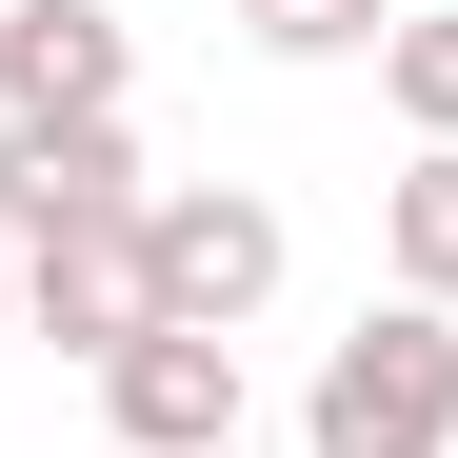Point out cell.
Masks as SVG:
<instances>
[{
    "label": "cell",
    "mask_w": 458,
    "mask_h": 458,
    "mask_svg": "<svg viewBox=\"0 0 458 458\" xmlns=\"http://www.w3.org/2000/svg\"><path fill=\"white\" fill-rule=\"evenodd\" d=\"M299 458H458V319L438 299H378L299 399Z\"/></svg>",
    "instance_id": "1"
},
{
    "label": "cell",
    "mask_w": 458,
    "mask_h": 458,
    "mask_svg": "<svg viewBox=\"0 0 458 458\" xmlns=\"http://www.w3.org/2000/svg\"><path fill=\"white\" fill-rule=\"evenodd\" d=\"M140 279H160V319L240 339L259 299H279V199L259 180H160V199H140Z\"/></svg>",
    "instance_id": "2"
},
{
    "label": "cell",
    "mask_w": 458,
    "mask_h": 458,
    "mask_svg": "<svg viewBox=\"0 0 458 458\" xmlns=\"http://www.w3.org/2000/svg\"><path fill=\"white\" fill-rule=\"evenodd\" d=\"M140 120H0V240H81V219H140Z\"/></svg>",
    "instance_id": "3"
},
{
    "label": "cell",
    "mask_w": 458,
    "mask_h": 458,
    "mask_svg": "<svg viewBox=\"0 0 458 458\" xmlns=\"http://www.w3.org/2000/svg\"><path fill=\"white\" fill-rule=\"evenodd\" d=\"M100 419H120L140 458H240V339H199V319L120 339V359H100Z\"/></svg>",
    "instance_id": "4"
},
{
    "label": "cell",
    "mask_w": 458,
    "mask_h": 458,
    "mask_svg": "<svg viewBox=\"0 0 458 458\" xmlns=\"http://www.w3.org/2000/svg\"><path fill=\"white\" fill-rule=\"evenodd\" d=\"M21 319H40V339H81V359L160 339V279H140V219H81V240H21Z\"/></svg>",
    "instance_id": "5"
},
{
    "label": "cell",
    "mask_w": 458,
    "mask_h": 458,
    "mask_svg": "<svg viewBox=\"0 0 458 458\" xmlns=\"http://www.w3.org/2000/svg\"><path fill=\"white\" fill-rule=\"evenodd\" d=\"M120 21L100 0H0V120H120Z\"/></svg>",
    "instance_id": "6"
},
{
    "label": "cell",
    "mask_w": 458,
    "mask_h": 458,
    "mask_svg": "<svg viewBox=\"0 0 458 458\" xmlns=\"http://www.w3.org/2000/svg\"><path fill=\"white\" fill-rule=\"evenodd\" d=\"M378 240H399V299H438V319H458V140H438L419 180H378Z\"/></svg>",
    "instance_id": "7"
},
{
    "label": "cell",
    "mask_w": 458,
    "mask_h": 458,
    "mask_svg": "<svg viewBox=\"0 0 458 458\" xmlns=\"http://www.w3.org/2000/svg\"><path fill=\"white\" fill-rule=\"evenodd\" d=\"M419 0H240V40L259 60H359V40H399Z\"/></svg>",
    "instance_id": "8"
},
{
    "label": "cell",
    "mask_w": 458,
    "mask_h": 458,
    "mask_svg": "<svg viewBox=\"0 0 458 458\" xmlns=\"http://www.w3.org/2000/svg\"><path fill=\"white\" fill-rule=\"evenodd\" d=\"M378 81H399V120H419V160L458 140V0H419L399 40H378Z\"/></svg>",
    "instance_id": "9"
},
{
    "label": "cell",
    "mask_w": 458,
    "mask_h": 458,
    "mask_svg": "<svg viewBox=\"0 0 458 458\" xmlns=\"http://www.w3.org/2000/svg\"><path fill=\"white\" fill-rule=\"evenodd\" d=\"M0 319H21V240H0Z\"/></svg>",
    "instance_id": "10"
}]
</instances>
